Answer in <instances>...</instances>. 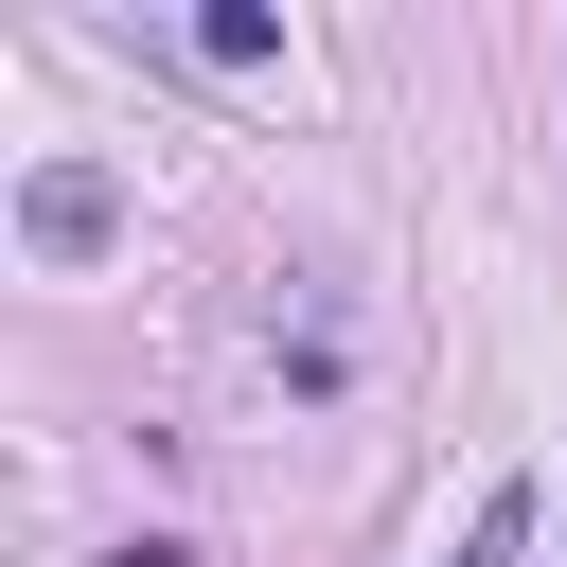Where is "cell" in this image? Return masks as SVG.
I'll return each instance as SVG.
<instances>
[{
	"instance_id": "cell-3",
	"label": "cell",
	"mask_w": 567,
	"mask_h": 567,
	"mask_svg": "<svg viewBox=\"0 0 567 567\" xmlns=\"http://www.w3.org/2000/svg\"><path fill=\"white\" fill-rule=\"evenodd\" d=\"M514 549H532V478H496V496H478V532H461L443 567H514Z\"/></svg>"
},
{
	"instance_id": "cell-2",
	"label": "cell",
	"mask_w": 567,
	"mask_h": 567,
	"mask_svg": "<svg viewBox=\"0 0 567 567\" xmlns=\"http://www.w3.org/2000/svg\"><path fill=\"white\" fill-rule=\"evenodd\" d=\"M195 53H213V71H266V53H284V18H266V0H213V18H195Z\"/></svg>"
},
{
	"instance_id": "cell-1",
	"label": "cell",
	"mask_w": 567,
	"mask_h": 567,
	"mask_svg": "<svg viewBox=\"0 0 567 567\" xmlns=\"http://www.w3.org/2000/svg\"><path fill=\"white\" fill-rule=\"evenodd\" d=\"M18 230H35V266H89V248L124 230V177H106V159H35V177H18Z\"/></svg>"
}]
</instances>
